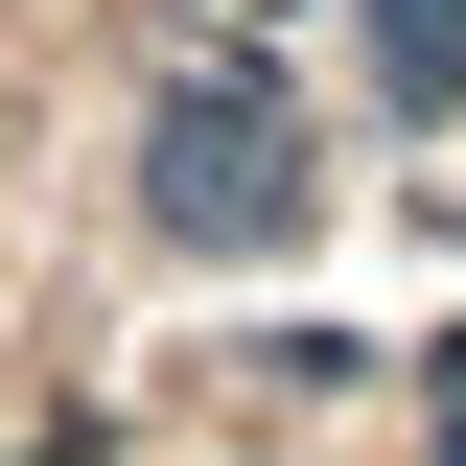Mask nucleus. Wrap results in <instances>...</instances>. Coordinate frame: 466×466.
<instances>
[{
	"label": "nucleus",
	"mask_w": 466,
	"mask_h": 466,
	"mask_svg": "<svg viewBox=\"0 0 466 466\" xmlns=\"http://www.w3.org/2000/svg\"><path fill=\"white\" fill-rule=\"evenodd\" d=\"M280 210H303L280 94H164V233H280Z\"/></svg>",
	"instance_id": "nucleus-1"
},
{
	"label": "nucleus",
	"mask_w": 466,
	"mask_h": 466,
	"mask_svg": "<svg viewBox=\"0 0 466 466\" xmlns=\"http://www.w3.org/2000/svg\"><path fill=\"white\" fill-rule=\"evenodd\" d=\"M373 70H397V94L443 116V94H466V0H373Z\"/></svg>",
	"instance_id": "nucleus-2"
}]
</instances>
